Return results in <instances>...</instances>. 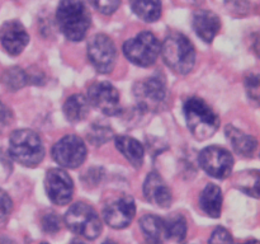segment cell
I'll return each instance as SVG.
<instances>
[{
    "instance_id": "26",
    "label": "cell",
    "mask_w": 260,
    "mask_h": 244,
    "mask_svg": "<svg viewBox=\"0 0 260 244\" xmlns=\"http://www.w3.org/2000/svg\"><path fill=\"white\" fill-rule=\"evenodd\" d=\"M41 228L45 233L55 235L61 230V219L53 211H48L41 219Z\"/></svg>"
},
{
    "instance_id": "4",
    "label": "cell",
    "mask_w": 260,
    "mask_h": 244,
    "mask_svg": "<svg viewBox=\"0 0 260 244\" xmlns=\"http://www.w3.org/2000/svg\"><path fill=\"white\" fill-rule=\"evenodd\" d=\"M9 155L24 167H36L45 157L42 140L35 131L28 129L15 130L9 139Z\"/></svg>"
},
{
    "instance_id": "14",
    "label": "cell",
    "mask_w": 260,
    "mask_h": 244,
    "mask_svg": "<svg viewBox=\"0 0 260 244\" xmlns=\"http://www.w3.org/2000/svg\"><path fill=\"white\" fill-rule=\"evenodd\" d=\"M29 42V35L19 20H8L0 27V45L12 56H18Z\"/></svg>"
},
{
    "instance_id": "27",
    "label": "cell",
    "mask_w": 260,
    "mask_h": 244,
    "mask_svg": "<svg viewBox=\"0 0 260 244\" xmlns=\"http://www.w3.org/2000/svg\"><path fill=\"white\" fill-rule=\"evenodd\" d=\"M225 5L229 13L235 17H245L250 12V2L249 0H225Z\"/></svg>"
},
{
    "instance_id": "5",
    "label": "cell",
    "mask_w": 260,
    "mask_h": 244,
    "mask_svg": "<svg viewBox=\"0 0 260 244\" xmlns=\"http://www.w3.org/2000/svg\"><path fill=\"white\" fill-rule=\"evenodd\" d=\"M66 226L73 233L84 236L89 240H94L102 233V221L98 214L91 206L84 202H76L69 207L65 214Z\"/></svg>"
},
{
    "instance_id": "29",
    "label": "cell",
    "mask_w": 260,
    "mask_h": 244,
    "mask_svg": "<svg viewBox=\"0 0 260 244\" xmlns=\"http://www.w3.org/2000/svg\"><path fill=\"white\" fill-rule=\"evenodd\" d=\"M98 12L104 15H111L121 5V0H88Z\"/></svg>"
},
{
    "instance_id": "37",
    "label": "cell",
    "mask_w": 260,
    "mask_h": 244,
    "mask_svg": "<svg viewBox=\"0 0 260 244\" xmlns=\"http://www.w3.org/2000/svg\"><path fill=\"white\" fill-rule=\"evenodd\" d=\"M40 244H48V243H46V241H43V243H40Z\"/></svg>"
},
{
    "instance_id": "30",
    "label": "cell",
    "mask_w": 260,
    "mask_h": 244,
    "mask_svg": "<svg viewBox=\"0 0 260 244\" xmlns=\"http://www.w3.org/2000/svg\"><path fill=\"white\" fill-rule=\"evenodd\" d=\"M208 244H234V239L228 229L217 226L211 234Z\"/></svg>"
},
{
    "instance_id": "24",
    "label": "cell",
    "mask_w": 260,
    "mask_h": 244,
    "mask_svg": "<svg viewBox=\"0 0 260 244\" xmlns=\"http://www.w3.org/2000/svg\"><path fill=\"white\" fill-rule=\"evenodd\" d=\"M2 81L10 90H18V89L23 88L28 84L27 71L18 68V66H13V68L7 69L3 73Z\"/></svg>"
},
{
    "instance_id": "18",
    "label": "cell",
    "mask_w": 260,
    "mask_h": 244,
    "mask_svg": "<svg viewBox=\"0 0 260 244\" xmlns=\"http://www.w3.org/2000/svg\"><path fill=\"white\" fill-rule=\"evenodd\" d=\"M200 207L210 218L217 219L222 211V191L218 186L210 183L200 195Z\"/></svg>"
},
{
    "instance_id": "1",
    "label": "cell",
    "mask_w": 260,
    "mask_h": 244,
    "mask_svg": "<svg viewBox=\"0 0 260 244\" xmlns=\"http://www.w3.org/2000/svg\"><path fill=\"white\" fill-rule=\"evenodd\" d=\"M56 23L68 40H84L90 28L91 15L83 0H61L56 9Z\"/></svg>"
},
{
    "instance_id": "8",
    "label": "cell",
    "mask_w": 260,
    "mask_h": 244,
    "mask_svg": "<svg viewBox=\"0 0 260 244\" xmlns=\"http://www.w3.org/2000/svg\"><path fill=\"white\" fill-rule=\"evenodd\" d=\"M86 55L96 71L102 74H108L113 70L116 65L117 48L111 37L99 33L88 41Z\"/></svg>"
},
{
    "instance_id": "2",
    "label": "cell",
    "mask_w": 260,
    "mask_h": 244,
    "mask_svg": "<svg viewBox=\"0 0 260 244\" xmlns=\"http://www.w3.org/2000/svg\"><path fill=\"white\" fill-rule=\"evenodd\" d=\"M165 64L174 73L185 75L193 70L196 64L194 46L187 36L180 32H172L167 36L160 48Z\"/></svg>"
},
{
    "instance_id": "13",
    "label": "cell",
    "mask_w": 260,
    "mask_h": 244,
    "mask_svg": "<svg viewBox=\"0 0 260 244\" xmlns=\"http://www.w3.org/2000/svg\"><path fill=\"white\" fill-rule=\"evenodd\" d=\"M136 214V205L129 195H123L103 208V219L113 229H124L132 223Z\"/></svg>"
},
{
    "instance_id": "22",
    "label": "cell",
    "mask_w": 260,
    "mask_h": 244,
    "mask_svg": "<svg viewBox=\"0 0 260 244\" xmlns=\"http://www.w3.org/2000/svg\"><path fill=\"white\" fill-rule=\"evenodd\" d=\"M131 9L140 19L154 23L161 17V0H129Z\"/></svg>"
},
{
    "instance_id": "9",
    "label": "cell",
    "mask_w": 260,
    "mask_h": 244,
    "mask_svg": "<svg viewBox=\"0 0 260 244\" xmlns=\"http://www.w3.org/2000/svg\"><path fill=\"white\" fill-rule=\"evenodd\" d=\"M85 142L83 139L76 135H66L61 137L52 147V158L58 165L63 168H75L80 167L86 159Z\"/></svg>"
},
{
    "instance_id": "10",
    "label": "cell",
    "mask_w": 260,
    "mask_h": 244,
    "mask_svg": "<svg viewBox=\"0 0 260 244\" xmlns=\"http://www.w3.org/2000/svg\"><path fill=\"white\" fill-rule=\"evenodd\" d=\"M200 165L208 175L217 179L230 177L234 168V158L226 149L216 145L205 147L200 152Z\"/></svg>"
},
{
    "instance_id": "32",
    "label": "cell",
    "mask_w": 260,
    "mask_h": 244,
    "mask_svg": "<svg viewBox=\"0 0 260 244\" xmlns=\"http://www.w3.org/2000/svg\"><path fill=\"white\" fill-rule=\"evenodd\" d=\"M245 88L248 92V96L253 101L258 102L259 99V76L256 74H250L245 79Z\"/></svg>"
},
{
    "instance_id": "36",
    "label": "cell",
    "mask_w": 260,
    "mask_h": 244,
    "mask_svg": "<svg viewBox=\"0 0 260 244\" xmlns=\"http://www.w3.org/2000/svg\"><path fill=\"white\" fill-rule=\"evenodd\" d=\"M102 244H118V243H116V241H114V240H111V239H108V240L103 241V243H102Z\"/></svg>"
},
{
    "instance_id": "16",
    "label": "cell",
    "mask_w": 260,
    "mask_h": 244,
    "mask_svg": "<svg viewBox=\"0 0 260 244\" xmlns=\"http://www.w3.org/2000/svg\"><path fill=\"white\" fill-rule=\"evenodd\" d=\"M192 25L196 35L201 40L206 43H211L220 32L221 20L220 17L212 10L201 9L193 13Z\"/></svg>"
},
{
    "instance_id": "21",
    "label": "cell",
    "mask_w": 260,
    "mask_h": 244,
    "mask_svg": "<svg viewBox=\"0 0 260 244\" xmlns=\"http://www.w3.org/2000/svg\"><path fill=\"white\" fill-rule=\"evenodd\" d=\"M89 113V103L83 94H73L63 104V114L71 124H78L85 119Z\"/></svg>"
},
{
    "instance_id": "33",
    "label": "cell",
    "mask_w": 260,
    "mask_h": 244,
    "mask_svg": "<svg viewBox=\"0 0 260 244\" xmlns=\"http://www.w3.org/2000/svg\"><path fill=\"white\" fill-rule=\"evenodd\" d=\"M13 113L2 101H0V134L12 124Z\"/></svg>"
},
{
    "instance_id": "34",
    "label": "cell",
    "mask_w": 260,
    "mask_h": 244,
    "mask_svg": "<svg viewBox=\"0 0 260 244\" xmlns=\"http://www.w3.org/2000/svg\"><path fill=\"white\" fill-rule=\"evenodd\" d=\"M241 244H259V240H256V239H251V240H246Z\"/></svg>"
},
{
    "instance_id": "7",
    "label": "cell",
    "mask_w": 260,
    "mask_h": 244,
    "mask_svg": "<svg viewBox=\"0 0 260 244\" xmlns=\"http://www.w3.org/2000/svg\"><path fill=\"white\" fill-rule=\"evenodd\" d=\"M137 103L145 111H157L168 99V89L161 75H154L139 81L134 86Z\"/></svg>"
},
{
    "instance_id": "28",
    "label": "cell",
    "mask_w": 260,
    "mask_h": 244,
    "mask_svg": "<svg viewBox=\"0 0 260 244\" xmlns=\"http://www.w3.org/2000/svg\"><path fill=\"white\" fill-rule=\"evenodd\" d=\"M113 137V131L108 127L104 126H93L90 134H89V139L93 142L94 145H102L106 141H109V140Z\"/></svg>"
},
{
    "instance_id": "20",
    "label": "cell",
    "mask_w": 260,
    "mask_h": 244,
    "mask_svg": "<svg viewBox=\"0 0 260 244\" xmlns=\"http://www.w3.org/2000/svg\"><path fill=\"white\" fill-rule=\"evenodd\" d=\"M140 228L149 244H162L167 239L164 219L147 214L140 219Z\"/></svg>"
},
{
    "instance_id": "25",
    "label": "cell",
    "mask_w": 260,
    "mask_h": 244,
    "mask_svg": "<svg viewBox=\"0 0 260 244\" xmlns=\"http://www.w3.org/2000/svg\"><path fill=\"white\" fill-rule=\"evenodd\" d=\"M243 178L245 180L240 182L238 186L241 191L248 193L249 196L258 198L259 197V172L258 170H246V172H241Z\"/></svg>"
},
{
    "instance_id": "19",
    "label": "cell",
    "mask_w": 260,
    "mask_h": 244,
    "mask_svg": "<svg viewBox=\"0 0 260 244\" xmlns=\"http://www.w3.org/2000/svg\"><path fill=\"white\" fill-rule=\"evenodd\" d=\"M114 141H116V147L118 149V151L135 168L142 167L145 158V149L141 142L129 136H117Z\"/></svg>"
},
{
    "instance_id": "6",
    "label": "cell",
    "mask_w": 260,
    "mask_h": 244,
    "mask_svg": "<svg viewBox=\"0 0 260 244\" xmlns=\"http://www.w3.org/2000/svg\"><path fill=\"white\" fill-rule=\"evenodd\" d=\"M161 48L154 33L142 30L131 40H127L123 45V53L129 63L141 68H149L157 60Z\"/></svg>"
},
{
    "instance_id": "11",
    "label": "cell",
    "mask_w": 260,
    "mask_h": 244,
    "mask_svg": "<svg viewBox=\"0 0 260 244\" xmlns=\"http://www.w3.org/2000/svg\"><path fill=\"white\" fill-rule=\"evenodd\" d=\"M86 99L94 108L108 116H114L121 111L118 90L108 81H98L91 84L88 88Z\"/></svg>"
},
{
    "instance_id": "35",
    "label": "cell",
    "mask_w": 260,
    "mask_h": 244,
    "mask_svg": "<svg viewBox=\"0 0 260 244\" xmlns=\"http://www.w3.org/2000/svg\"><path fill=\"white\" fill-rule=\"evenodd\" d=\"M69 244H85V243L81 240H79V239H73V240H71Z\"/></svg>"
},
{
    "instance_id": "31",
    "label": "cell",
    "mask_w": 260,
    "mask_h": 244,
    "mask_svg": "<svg viewBox=\"0 0 260 244\" xmlns=\"http://www.w3.org/2000/svg\"><path fill=\"white\" fill-rule=\"evenodd\" d=\"M13 208V201L5 191L0 190V223H4L9 218Z\"/></svg>"
},
{
    "instance_id": "15",
    "label": "cell",
    "mask_w": 260,
    "mask_h": 244,
    "mask_svg": "<svg viewBox=\"0 0 260 244\" xmlns=\"http://www.w3.org/2000/svg\"><path fill=\"white\" fill-rule=\"evenodd\" d=\"M144 196L151 205L161 208L169 207L173 202L172 191L164 182L161 175L156 172L147 174L144 183Z\"/></svg>"
},
{
    "instance_id": "17",
    "label": "cell",
    "mask_w": 260,
    "mask_h": 244,
    "mask_svg": "<svg viewBox=\"0 0 260 244\" xmlns=\"http://www.w3.org/2000/svg\"><path fill=\"white\" fill-rule=\"evenodd\" d=\"M226 137L230 141L231 146L235 150L236 154L241 155L244 158H251L256 151L258 147V141L251 135L245 134V132L240 131L236 127L229 125L225 130Z\"/></svg>"
},
{
    "instance_id": "23",
    "label": "cell",
    "mask_w": 260,
    "mask_h": 244,
    "mask_svg": "<svg viewBox=\"0 0 260 244\" xmlns=\"http://www.w3.org/2000/svg\"><path fill=\"white\" fill-rule=\"evenodd\" d=\"M165 234L167 239H172L175 241H182L187 235V220L180 214H173L168 219H164Z\"/></svg>"
},
{
    "instance_id": "3",
    "label": "cell",
    "mask_w": 260,
    "mask_h": 244,
    "mask_svg": "<svg viewBox=\"0 0 260 244\" xmlns=\"http://www.w3.org/2000/svg\"><path fill=\"white\" fill-rule=\"evenodd\" d=\"M183 111L188 129L197 140L210 139L220 127V117L217 113L198 97H192L185 101Z\"/></svg>"
},
{
    "instance_id": "12",
    "label": "cell",
    "mask_w": 260,
    "mask_h": 244,
    "mask_svg": "<svg viewBox=\"0 0 260 244\" xmlns=\"http://www.w3.org/2000/svg\"><path fill=\"white\" fill-rule=\"evenodd\" d=\"M45 188L51 202L58 206L68 205L74 195V182L70 175L60 168H51L45 177Z\"/></svg>"
}]
</instances>
